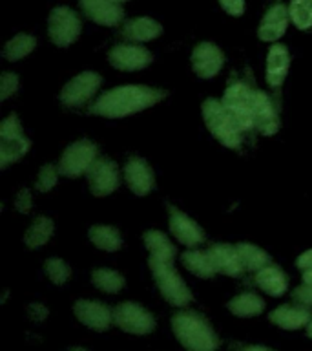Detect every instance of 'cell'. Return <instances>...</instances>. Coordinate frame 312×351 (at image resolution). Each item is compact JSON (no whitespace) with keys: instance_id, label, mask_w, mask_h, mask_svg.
Returning <instances> with one entry per match:
<instances>
[{"instance_id":"1","label":"cell","mask_w":312,"mask_h":351,"mask_svg":"<svg viewBox=\"0 0 312 351\" xmlns=\"http://www.w3.org/2000/svg\"><path fill=\"white\" fill-rule=\"evenodd\" d=\"M166 97L164 90L152 86H142V84H125V86L112 88L97 97L95 103L88 108V112L101 117H126V115L137 114L142 110L150 108L159 101Z\"/></svg>"},{"instance_id":"2","label":"cell","mask_w":312,"mask_h":351,"mask_svg":"<svg viewBox=\"0 0 312 351\" xmlns=\"http://www.w3.org/2000/svg\"><path fill=\"white\" fill-rule=\"evenodd\" d=\"M172 329L186 351H216L218 335L205 317L196 311H179L172 317Z\"/></svg>"},{"instance_id":"3","label":"cell","mask_w":312,"mask_h":351,"mask_svg":"<svg viewBox=\"0 0 312 351\" xmlns=\"http://www.w3.org/2000/svg\"><path fill=\"white\" fill-rule=\"evenodd\" d=\"M203 119H205V125L210 130V134L219 143H223L224 147L234 148V150L241 147L243 132L245 130L234 119V115L224 108V104L221 101L213 97L205 99V103H203Z\"/></svg>"},{"instance_id":"4","label":"cell","mask_w":312,"mask_h":351,"mask_svg":"<svg viewBox=\"0 0 312 351\" xmlns=\"http://www.w3.org/2000/svg\"><path fill=\"white\" fill-rule=\"evenodd\" d=\"M148 265H150L153 280H155V284H157L164 300L177 307H185L186 304H190L192 293L179 276V273L175 271L174 260L150 256L148 258Z\"/></svg>"},{"instance_id":"5","label":"cell","mask_w":312,"mask_h":351,"mask_svg":"<svg viewBox=\"0 0 312 351\" xmlns=\"http://www.w3.org/2000/svg\"><path fill=\"white\" fill-rule=\"evenodd\" d=\"M224 108L234 115V119L241 125L245 132L254 130V104H256V90H252L246 82L232 81L224 90V95L221 99Z\"/></svg>"},{"instance_id":"6","label":"cell","mask_w":312,"mask_h":351,"mask_svg":"<svg viewBox=\"0 0 312 351\" xmlns=\"http://www.w3.org/2000/svg\"><path fill=\"white\" fill-rule=\"evenodd\" d=\"M29 147L31 143L22 130L18 117L15 114L5 117L0 125V169H8L11 163L24 158Z\"/></svg>"},{"instance_id":"7","label":"cell","mask_w":312,"mask_h":351,"mask_svg":"<svg viewBox=\"0 0 312 351\" xmlns=\"http://www.w3.org/2000/svg\"><path fill=\"white\" fill-rule=\"evenodd\" d=\"M82 32V22L75 11L68 5H59L49 13L48 33L51 43L59 48H68L79 38Z\"/></svg>"},{"instance_id":"8","label":"cell","mask_w":312,"mask_h":351,"mask_svg":"<svg viewBox=\"0 0 312 351\" xmlns=\"http://www.w3.org/2000/svg\"><path fill=\"white\" fill-rule=\"evenodd\" d=\"M97 156L99 148L95 143L88 141V139L71 143L60 156L59 172L66 178H79V176L86 174Z\"/></svg>"},{"instance_id":"9","label":"cell","mask_w":312,"mask_h":351,"mask_svg":"<svg viewBox=\"0 0 312 351\" xmlns=\"http://www.w3.org/2000/svg\"><path fill=\"white\" fill-rule=\"evenodd\" d=\"M114 324L126 333L148 335L155 329V318L135 302H122L114 309Z\"/></svg>"},{"instance_id":"10","label":"cell","mask_w":312,"mask_h":351,"mask_svg":"<svg viewBox=\"0 0 312 351\" xmlns=\"http://www.w3.org/2000/svg\"><path fill=\"white\" fill-rule=\"evenodd\" d=\"M103 84V77L95 71H82L77 77H73L60 92V103H64L70 108H77L86 104L90 99L97 93V90Z\"/></svg>"},{"instance_id":"11","label":"cell","mask_w":312,"mask_h":351,"mask_svg":"<svg viewBox=\"0 0 312 351\" xmlns=\"http://www.w3.org/2000/svg\"><path fill=\"white\" fill-rule=\"evenodd\" d=\"M90 191L93 196H108L119 186L120 176L117 165L108 158H97L86 172Z\"/></svg>"},{"instance_id":"12","label":"cell","mask_w":312,"mask_h":351,"mask_svg":"<svg viewBox=\"0 0 312 351\" xmlns=\"http://www.w3.org/2000/svg\"><path fill=\"white\" fill-rule=\"evenodd\" d=\"M109 64L120 71H137L152 64L153 55L144 46L137 44H117L109 49Z\"/></svg>"},{"instance_id":"13","label":"cell","mask_w":312,"mask_h":351,"mask_svg":"<svg viewBox=\"0 0 312 351\" xmlns=\"http://www.w3.org/2000/svg\"><path fill=\"white\" fill-rule=\"evenodd\" d=\"M224 64V53L212 43L197 44L192 51V68L201 79H212Z\"/></svg>"},{"instance_id":"14","label":"cell","mask_w":312,"mask_h":351,"mask_svg":"<svg viewBox=\"0 0 312 351\" xmlns=\"http://www.w3.org/2000/svg\"><path fill=\"white\" fill-rule=\"evenodd\" d=\"M168 214L170 232L175 236V240L186 247L201 245L203 241H205V232H203L201 227L190 216H186L183 210L172 207V205L168 207Z\"/></svg>"},{"instance_id":"15","label":"cell","mask_w":312,"mask_h":351,"mask_svg":"<svg viewBox=\"0 0 312 351\" xmlns=\"http://www.w3.org/2000/svg\"><path fill=\"white\" fill-rule=\"evenodd\" d=\"M79 322L95 331H106L114 324V311L108 306L95 300H77L73 306Z\"/></svg>"},{"instance_id":"16","label":"cell","mask_w":312,"mask_h":351,"mask_svg":"<svg viewBox=\"0 0 312 351\" xmlns=\"http://www.w3.org/2000/svg\"><path fill=\"white\" fill-rule=\"evenodd\" d=\"M290 13L289 8L281 2H276L267 10L265 16H263L259 29H257V37L265 40V43H276L278 38H281L289 27Z\"/></svg>"},{"instance_id":"17","label":"cell","mask_w":312,"mask_h":351,"mask_svg":"<svg viewBox=\"0 0 312 351\" xmlns=\"http://www.w3.org/2000/svg\"><path fill=\"white\" fill-rule=\"evenodd\" d=\"M125 180L126 185L130 186V191L137 196H146L153 191V185H155V178H153L150 165L135 156L126 161Z\"/></svg>"},{"instance_id":"18","label":"cell","mask_w":312,"mask_h":351,"mask_svg":"<svg viewBox=\"0 0 312 351\" xmlns=\"http://www.w3.org/2000/svg\"><path fill=\"white\" fill-rule=\"evenodd\" d=\"M84 15L101 26H117L125 19V10L114 0H79Z\"/></svg>"},{"instance_id":"19","label":"cell","mask_w":312,"mask_h":351,"mask_svg":"<svg viewBox=\"0 0 312 351\" xmlns=\"http://www.w3.org/2000/svg\"><path fill=\"white\" fill-rule=\"evenodd\" d=\"M208 256L212 260L216 273L226 274V276H239L245 273V267L239 260L235 245L229 243H213L208 249Z\"/></svg>"},{"instance_id":"20","label":"cell","mask_w":312,"mask_h":351,"mask_svg":"<svg viewBox=\"0 0 312 351\" xmlns=\"http://www.w3.org/2000/svg\"><path fill=\"white\" fill-rule=\"evenodd\" d=\"M254 123L259 134L274 136L279 130V117L274 106V101L268 93L256 90V104H254Z\"/></svg>"},{"instance_id":"21","label":"cell","mask_w":312,"mask_h":351,"mask_svg":"<svg viewBox=\"0 0 312 351\" xmlns=\"http://www.w3.org/2000/svg\"><path fill=\"white\" fill-rule=\"evenodd\" d=\"M290 68L289 48L283 44H272L267 55V82L272 88H279L283 84L285 77Z\"/></svg>"},{"instance_id":"22","label":"cell","mask_w":312,"mask_h":351,"mask_svg":"<svg viewBox=\"0 0 312 351\" xmlns=\"http://www.w3.org/2000/svg\"><path fill=\"white\" fill-rule=\"evenodd\" d=\"M161 33H163V26L150 16L131 19V21L125 22V26L120 29V35L131 43H148V40L157 38Z\"/></svg>"},{"instance_id":"23","label":"cell","mask_w":312,"mask_h":351,"mask_svg":"<svg viewBox=\"0 0 312 351\" xmlns=\"http://www.w3.org/2000/svg\"><path fill=\"white\" fill-rule=\"evenodd\" d=\"M270 322L283 329H300L309 326L312 320V313L305 306H279L270 313Z\"/></svg>"},{"instance_id":"24","label":"cell","mask_w":312,"mask_h":351,"mask_svg":"<svg viewBox=\"0 0 312 351\" xmlns=\"http://www.w3.org/2000/svg\"><path fill=\"white\" fill-rule=\"evenodd\" d=\"M256 284L259 289L268 293L270 296H281L289 289V278L287 274L276 265H267L256 273Z\"/></svg>"},{"instance_id":"25","label":"cell","mask_w":312,"mask_h":351,"mask_svg":"<svg viewBox=\"0 0 312 351\" xmlns=\"http://www.w3.org/2000/svg\"><path fill=\"white\" fill-rule=\"evenodd\" d=\"M229 309L235 317H256L265 309V302L256 293H241L229 302Z\"/></svg>"},{"instance_id":"26","label":"cell","mask_w":312,"mask_h":351,"mask_svg":"<svg viewBox=\"0 0 312 351\" xmlns=\"http://www.w3.org/2000/svg\"><path fill=\"white\" fill-rule=\"evenodd\" d=\"M88 236H90L93 245L103 249V251H119L120 245H122L120 232L115 227H109V225H93Z\"/></svg>"},{"instance_id":"27","label":"cell","mask_w":312,"mask_h":351,"mask_svg":"<svg viewBox=\"0 0 312 351\" xmlns=\"http://www.w3.org/2000/svg\"><path fill=\"white\" fill-rule=\"evenodd\" d=\"M181 258H183V265L199 278H212L213 274H218L213 269L212 260L208 256V251H186Z\"/></svg>"},{"instance_id":"28","label":"cell","mask_w":312,"mask_h":351,"mask_svg":"<svg viewBox=\"0 0 312 351\" xmlns=\"http://www.w3.org/2000/svg\"><path fill=\"white\" fill-rule=\"evenodd\" d=\"M144 243H146V249L150 251V256L163 258V260H175L174 243L161 230L144 232Z\"/></svg>"},{"instance_id":"29","label":"cell","mask_w":312,"mask_h":351,"mask_svg":"<svg viewBox=\"0 0 312 351\" xmlns=\"http://www.w3.org/2000/svg\"><path fill=\"white\" fill-rule=\"evenodd\" d=\"M55 225L53 221L46 216H40L29 225V229L26 230V236H24V241L29 249H38L42 247L44 243H48L51 234H53Z\"/></svg>"},{"instance_id":"30","label":"cell","mask_w":312,"mask_h":351,"mask_svg":"<svg viewBox=\"0 0 312 351\" xmlns=\"http://www.w3.org/2000/svg\"><path fill=\"white\" fill-rule=\"evenodd\" d=\"M235 249H237V254H239V260L243 263L245 271H256L257 273L259 269L267 267L268 263H270V256L257 245H252V243H237Z\"/></svg>"},{"instance_id":"31","label":"cell","mask_w":312,"mask_h":351,"mask_svg":"<svg viewBox=\"0 0 312 351\" xmlns=\"http://www.w3.org/2000/svg\"><path fill=\"white\" fill-rule=\"evenodd\" d=\"M92 282L97 289L104 291V293H109V295L119 293V291L125 287V278H122V274L114 271V269L106 267L95 269L92 273Z\"/></svg>"},{"instance_id":"32","label":"cell","mask_w":312,"mask_h":351,"mask_svg":"<svg viewBox=\"0 0 312 351\" xmlns=\"http://www.w3.org/2000/svg\"><path fill=\"white\" fill-rule=\"evenodd\" d=\"M37 46V38L27 33H18L15 37L8 40L4 46V57L8 60H21L29 55Z\"/></svg>"},{"instance_id":"33","label":"cell","mask_w":312,"mask_h":351,"mask_svg":"<svg viewBox=\"0 0 312 351\" xmlns=\"http://www.w3.org/2000/svg\"><path fill=\"white\" fill-rule=\"evenodd\" d=\"M290 21L298 29H311L312 27V0H292L289 5Z\"/></svg>"},{"instance_id":"34","label":"cell","mask_w":312,"mask_h":351,"mask_svg":"<svg viewBox=\"0 0 312 351\" xmlns=\"http://www.w3.org/2000/svg\"><path fill=\"white\" fill-rule=\"evenodd\" d=\"M44 271L48 274V278L57 285L64 284L71 274L70 265H68L64 260H60V258H49V260H46V263H44Z\"/></svg>"},{"instance_id":"35","label":"cell","mask_w":312,"mask_h":351,"mask_svg":"<svg viewBox=\"0 0 312 351\" xmlns=\"http://www.w3.org/2000/svg\"><path fill=\"white\" fill-rule=\"evenodd\" d=\"M59 174V167H55V165H44L42 169H40V172H38L35 189L40 192H49L55 185H57Z\"/></svg>"},{"instance_id":"36","label":"cell","mask_w":312,"mask_h":351,"mask_svg":"<svg viewBox=\"0 0 312 351\" xmlns=\"http://www.w3.org/2000/svg\"><path fill=\"white\" fill-rule=\"evenodd\" d=\"M16 88H18V77H16V73H11V71L2 73V79H0V99L5 101L8 97H11L16 92Z\"/></svg>"},{"instance_id":"37","label":"cell","mask_w":312,"mask_h":351,"mask_svg":"<svg viewBox=\"0 0 312 351\" xmlns=\"http://www.w3.org/2000/svg\"><path fill=\"white\" fill-rule=\"evenodd\" d=\"M292 298L298 304H301V306L312 307V284H305L303 282V285H300V287H296L292 291Z\"/></svg>"},{"instance_id":"38","label":"cell","mask_w":312,"mask_h":351,"mask_svg":"<svg viewBox=\"0 0 312 351\" xmlns=\"http://www.w3.org/2000/svg\"><path fill=\"white\" fill-rule=\"evenodd\" d=\"M219 4L232 16H241L245 13V0H219Z\"/></svg>"},{"instance_id":"39","label":"cell","mask_w":312,"mask_h":351,"mask_svg":"<svg viewBox=\"0 0 312 351\" xmlns=\"http://www.w3.org/2000/svg\"><path fill=\"white\" fill-rule=\"evenodd\" d=\"M15 208L18 213L26 214L29 213V208H31V194L27 189H22L15 197Z\"/></svg>"},{"instance_id":"40","label":"cell","mask_w":312,"mask_h":351,"mask_svg":"<svg viewBox=\"0 0 312 351\" xmlns=\"http://www.w3.org/2000/svg\"><path fill=\"white\" fill-rule=\"evenodd\" d=\"M27 311H29V317H31L35 322H40V320H44V318L48 317V309H46L42 304H31Z\"/></svg>"},{"instance_id":"41","label":"cell","mask_w":312,"mask_h":351,"mask_svg":"<svg viewBox=\"0 0 312 351\" xmlns=\"http://www.w3.org/2000/svg\"><path fill=\"white\" fill-rule=\"evenodd\" d=\"M296 265H298L301 271L312 269V249L311 251L303 252V254H300V256H298V260H296Z\"/></svg>"},{"instance_id":"42","label":"cell","mask_w":312,"mask_h":351,"mask_svg":"<svg viewBox=\"0 0 312 351\" xmlns=\"http://www.w3.org/2000/svg\"><path fill=\"white\" fill-rule=\"evenodd\" d=\"M243 351H272L270 348H265V346H248Z\"/></svg>"},{"instance_id":"43","label":"cell","mask_w":312,"mask_h":351,"mask_svg":"<svg viewBox=\"0 0 312 351\" xmlns=\"http://www.w3.org/2000/svg\"><path fill=\"white\" fill-rule=\"evenodd\" d=\"M303 282H305V284H312V269L303 271Z\"/></svg>"},{"instance_id":"44","label":"cell","mask_w":312,"mask_h":351,"mask_svg":"<svg viewBox=\"0 0 312 351\" xmlns=\"http://www.w3.org/2000/svg\"><path fill=\"white\" fill-rule=\"evenodd\" d=\"M307 335H309V337L312 339V320L309 322V326H307Z\"/></svg>"},{"instance_id":"45","label":"cell","mask_w":312,"mask_h":351,"mask_svg":"<svg viewBox=\"0 0 312 351\" xmlns=\"http://www.w3.org/2000/svg\"><path fill=\"white\" fill-rule=\"evenodd\" d=\"M68 351H86V350H84V348H70Z\"/></svg>"},{"instance_id":"46","label":"cell","mask_w":312,"mask_h":351,"mask_svg":"<svg viewBox=\"0 0 312 351\" xmlns=\"http://www.w3.org/2000/svg\"><path fill=\"white\" fill-rule=\"evenodd\" d=\"M114 2H119L120 4V2H128V0H114Z\"/></svg>"}]
</instances>
